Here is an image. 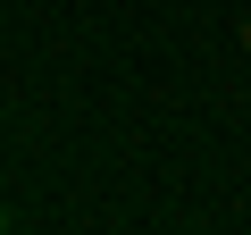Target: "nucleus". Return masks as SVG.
<instances>
[{
    "instance_id": "f257e3e1",
    "label": "nucleus",
    "mask_w": 251,
    "mask_h": 235,
    "mask_svg": "<svg viewBox=\"0 0 251 235\" xmlns=\"http://www.w3.org/2000/svg\"><path fill=\"white\" fill-rule=\"evenodd\" d=\"M243 51H251V26H243Z\"/></svg>"
},
{
    "instance_id": "f03ea898",
    "label": "nucleus",
    "mask_w": 251,
    "mask_h": 235,
    "mask_svg": "<svg viewBox=\"0 0 251 235\" xmlns=\"http://www.w3.org/2000/svg\"><path fill=\"white\" fill-rule=\"evenodd\" d=\"M0 227H9V210H0Z\"/></svg>"
}]
</instances>
